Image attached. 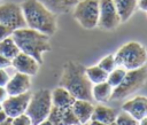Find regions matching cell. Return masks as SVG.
Segmentation results:
<instances>
[{
  "instance_id": "obj_1",
  "label": "cell",
  "mask_w": 147,
  "mask_h": 125,
  "mask_svg": "<svg viewBox=\"0 0 147 125\" xmlns=\"http://www.w3.org/2000/svg\"><path fill=\"white\" fill-rule=\"evenodd\" d=\"M86 68L76 62H67L60 78V86L67 88L75 99L92 101V83L86 76Z\"/></svg>"
},
{
  "instance_id": "obj_2",
  "label": "cell",
  "mask_w": 147,
  "mask_h": 125,
  "mask_svg": "<svg viewBox=\"0 0 147 125\" xmlns=\"http://www.w3.org/2000/svg\"><path fill=\"white\" fill-rule=\"evenodd\" d=\"M26 26L44 34L53 36L56 32V17L39 0H25L21 5Z\"/></svg>"
},
{
  "instance_id": "obj_3",
  "label": "cell",
  "mask_w": 147,
  "mask_h": 125,
  "mask_svg": "<svg viewBox=\"0 0 147 125\" xmlns=\"http://www.w3.org/2000/svg\"><path fill=\"white\" fill-rule=\"evenodd\" d=\"M11 38L17 45L20 52L32 56L39 64H42L44 62L42 53L51 50L49 36L30 28H21L14 30Z\"/></svg>"
},
{
  "instance_id": "obj_4",
  "label": "cell",
  "mask_w": 147,
  "mask_h": 125,
  "mask_svg": "<svg viewBox=\"0 0 147 125\" xmlns=\"http://www.w3.org/2000/svg\"><path fill=\"white\" fill-rule=\"evenodd\" d=\"M115 60L117 67H122L126 70L138 69L144 67L147 62V50L141 44L129 41L119 47L115 54Z\"/></svg>"
},
{
  "instance_id": "obj_5",
  "label": "cell",
  "mask_w": 147,
  "mask_h": 125,
  "mask_svg": "<svg viewBox=\"0 0 147 125\" xmlns=\"http://www.w3.org/2000/svg\"><path fill=\"white\" fill-rule=\"evenodd\" d=\"M146 80H147V68L145 65L138 69L126 70V73L122 83L113 88L110 100H121L133 94L145 85Z\"/></svg>"
},
{
  "instance_id": "obj_6",
  "label": "cell",
  "mask_w": 147,
  "mask_h": 125,
  "mask_svg": "<svg viewBox=\"0 0 147 125\" xmlns=\"http://www.w3.org/2000/svg\"><path fill=\"white\" fill-rule=\"evenodd\" d=\"M52 94L51 91L46 88L38 89L31 94L28 108L25 114L30 117L33 125H38L40 122L48 117V114L52 109Z\"/></svg>"
},
{
  "instance_id": "obj_7",
  "label": "cell",
  "mask_w": 147,
  "mask_h": 125,
  "mask_svg": "<svg viewBox=\"0 0 147 125\" xmlns=\"http://www.w3.org/2000/svg\"><path fill=\"white\" fill-rule=\"evenodd\" d=\"M74 17L84 29H94L99 21V0H82L75 6Z\"/></svg>"
},
{
  "instance_id": "obj_8",
  "label": "cell",
  "mask_w": 147,
  "mask_h": 125,
  "mask_svg": "<svg viewBox=\"0 0 147 125\" xmlns=\"http://www.w3.org/2000/svg\"><path fill=\"white\" fill-rule=\"evenodd\" d=\"M0 24L10 28L13 31L25 28L26 23L21 6L13 2L0 5Z\"/></svg>"
},
{
  "instance_id": "obj_9",
  "label": "cell",
  "mask_w": 147,
  "mask_h": 125,
  "mask_svg": "<svg viewBox=\"0 0 147 125\" xmlns=\"http://www.w3.org/2000/svg\"><path fill=\"white\" fill-rule=\"evenodd\" d=\"M121 23L119 15L114 0H99V21L98 26L105 30H113Z\"/></svg>"
},
{
  "instance_id": "obj_10",
  "label": "cell",
  "mask_w": 147,
  "mask_h": 125,
  "mask_svg": "<svg viewBox=\"0 0 147 125\" xmlns=\"http://www.w3.org/2000/svg\"><path fill=\"white\" fill-rule=\"evenodd\" d=\"M31 97L30 92H25L17 95H8L7 99L1 103L2 109L6 111L8 117H17L22 114H25L29 101Z\"/></svg>"
},
{
  "instance_id": "obj_11",
  "label": "cell",
  "mask_w": 147,
  "mask_h": 125,
  "mask_svg": "<svg viewBox=\"0 0 147 125\" xmlns=\"http://www.w3.org/2000/svg\"><path fill=\"white\" fill-rule=\"evenodd\" d=\"M39 65L40 64L37 62V60L23 52H20L11 60V67H14L17 72H22L29 76H34L39 70Z\"/></svg>"
},
{
  "instance_id": "obj_12",
  "label": "cell",
  "mask_w": 147,
  "mask_h": 125,
  "mask_svg": "<svg viewBox=\"0 0 147 125\" xmlns=\"http://www.w3.org/2000/svg\"><path fill=\"white\" fill-rule=\"evenodd\" d=\"M5 87L7 89L8 95H17L29 92L31 87V76L22 72H16L13 77L9 78Z\"/></svg>"
},
{
  "instance_id": "obj_13",
  "label": "cell",
  "mask_w": 147,
  "mask_h": 125,
  "mask_svg": "<svg viewBox=\"0 0 147 125\" xmlns=\"http://www.w3.org/2000/svg\"><path fill=\"white\" fill-rule=\"evenodd\" d=\"M123 110L129 112L136 119L140 120L147 116V97L146 96H136L131 100H127L123 104Z\"/></svg>"
},
{
  "instance_id": "obj_14",
  "label": "cell",
  "mask_w": 147,
  "mask_h": 125,
  "mask_svg": "<svg viewBox=\"0 0 147 125\" xmlns=\"http://www.w3.org/2000/svg\"><path fill=\"white\" fill-rule=\"evenodd\" d=\"M71 108H72V110H74L75 115L77 116L80 124H85L88 120H91L93 109H94V106H93L92 101L76 99V101L74 102Z\"/></svg>"
},
{
  "instance_id": "obj_15",
  "label": "cell",
  "mask_w": 147,
  "mask_h": 125,
  "mask_svg": "<svg viewBox=\"0 0 147 125\" xmlns=\"http://www.w3.org/2000/svg\"><path fill=\"white\" fill-rule=\"evenodd\" d=\"M52 104L54 107L59 108H69L74 104L76 99L72 96V94L64 87L59 86L54 88L52 92Z\"/></svg>"
},
{
  "instance_id": "obj_16",
  "label": "cell",
  "mask_w": 147,
  "mask_h": 125,
  "mask_svg": "<svg viewBox=\"0 0 147 125\" xmlns=\"http://www.w3.org/2000/svg\"><path fill=\"white\" fill-rule=\"evenodd\" d=\"M53 14H65L75 8L78 0H39Z\"/></svg>"
},
{
  "instance_id": "obj_17",
  "label": "cell",
  "mask_w": 147,
  "mask_h": 125,
  "mask_svg": "<svg viewBox=\"0 0 147 125\" xmlns=\"http://www.w3.org/2000/svg\"><path fill=\"white\" fill-rule=\"evenodd\" d=\"M114 3L119 15L121 22L127 21L138 7V0H114Z\"/></svg>"
},
{
  "instance_id": "obj_18",
  "label": "cell",
  "mask_w": 147,
  "mask_h": 125,
  "mask_svg": "<svg viewBox=\"0 0 147 125\" xmlns=\"http://www.w3.org/2000/svg\"><path fill=\"white\" fill-rule=\"evenodd\" d=\"M113 93V87L106 80L102 83L94 84L92 86V96L94 100L99 102H107L110 100Z\"/></svg>"
},
{
  "instance_id": "obj_19",
  "label": "cell",
  "mask_w": 147,
  "mask_h": 125,
  "mask_svg": "<svg viewBox=\"0 0 147 125\" xmlns=\"http://www.w3.org/2000/svg\"><path fill=\"white\" fill-rule=\"evenodd\" d=\"M116 116L117 115L113 108H109L106 106H96L93 109V114H92L91 119L99 120V122H102V123L108 125L109 123L115 122Z\"/></svg>"
},
{
  "instance_id": "obj_20",
  "label": "cell",
  "mask_w": 147,
  "mask_h": 125,
  "mask_svg": "<svg viewBox=\"0 0 147 125\" xmlns=\"http://www.w3.org/2000/svg\"><path fill=\"white\" fill-rule=\"evenodd\" d=\"M18 53H20V49L17 45L15 44L14 39L11 38V36L0 41V54L1 55L6 56L9 60H13Z\"/></svg>"
},
{
  "instance_id": "obj_21",
  "label": "cell",
  "mask_w": 147,
  "mask_h": 125,
  "mask_svg": "<svg viewBox=\"0 0 147 125\" xmlns=\"http://www.w3.org/2000/svg\"><path fill=\"white\" fill-rule=\"evenodd\" d=\"M85 72H86V76H87V78L90 79V81L92 84H98V83L106 81L107 77H108V72H106L99 65L88 67V68H86Z\"/></svg>"
},
{
  "instance_id": "obj_22",
  "label": "cell",
  "mask_w": 147,
  "mask_h": 125,
  "mask_svg": "<svg viewBox=\"0 0 147 125\" xmlns=\"http://www.w3.org/2000/svg\"><path fill=\"white\" fill-rule=\"evenodd\" d=\"M125 73H126V69H124V68H122V67H116L114 70H111L110 72H108L107 81H108V83L111 85V87L114 88V87L118 86V85L122 83V80H123Z\"/></svg>"
},
{
  "instance_id": "obj_23",
  "label": "cell",
  "mask_w": 147,
  "mask_h": 125,
  "mask_svg": "<svg viewBox=\"0 0 147 125\" xmlns=\"http://www.w3.org/2000/svg\"><path fill=\"white\" fill-rule=\"evenodd\" d=\"M63 108H59V107H52L47 119L53 124V125H63Z\"/></svg>"
},
{
  "instance_id": "obj_24",
  "label": "cell",
  "mask_w": 147,
  "mask_h": 125,
  "mask_svg": "<svg viewBox=\"0 0 147 125\" xmlns=\"http://www.w3.org/2000/svg\"><path fill=\"white\" fill-rule=\"evenodd\" d=\"M115 122L118 125H139V120L136 119L133 116H131L129 112H126L124 110L116 116Z\"/></svg>"
},
{
  "instance_id": "obj_25",
  "label": "cell",
  "mask_w": 147,
  "mask_h": 125,
  "mask_svg": "<svg viewBox=\"0 0 147 125\" xmlns=\"http://www.w3.org/2000/svg\"><path fill=\"white\" fill-rule=\"evenodd\" d=\"M98 65L101 69H103L106 72H110L111 70H114L117 67V63H116V60H115V55L109 54V55L102 57Z\"/></svg>"
},
{
  "instance_id": "obj_26",
  "label": "cell",
  "mask_w": 147,
  "mask_h": 125,
  "mask_svg": "<svg viewBox=\"0 0 147 125\" xmlns=\"http://www.w3.org/2000/svg\"><path fill=\"white\" fill-rule=\"evenodd\" d=\"M63 125H80L77 116L75 115L71 107L63 108Z\"/></svg>"
},
{
  "instance_id": "obj_27",
  "label": "cell",
  "mask_w": 147,
  "mask_h": 125,
  "mask_svg": "<svg viewBox=\"0 0 147 125\" xmlns=\"http://www.w3.org/2000/svg\"><path fill=\"white\" fill-rule=\"evenodd\" d=\"M13 125H33V124L26 114H22L13 118Z\"/></svg>"
},
{
  "instance_id": "obj_28",
  "label": "cell",
  "mask_w": 147,
  "mask_h": 125,
  "mask_svg": "<svg viewBox=\"0 0 147 125\" xmlns=\"http://www.w3.org/2000/svg\"><path fill=\"white\" fill-rule=\"evenodd\" d=\"M11 33H13V30L10 28H8L3 24H0V41L3 40L7 37H10Z\"/></svg>"
},
{
  "instance_id": "obj_29",
  "label": "cell",
  "mask_w": 147,
  "mask_h": 125,
  "mask_svg": "<svg viewBox=\"0 0 147 125\" xmlns=\"http://www.w3.org/2000/svg\"><path fill=\"white\" fill-rule=\"evenodd\" d=\"M9 75L5 69H0V86H6L9 80Z\"/></svg>"
},
{
  "instance_id": "obj_30",
  "label": "cell",
  "mask_w": 147,
  "mask_h": 125,
  "mask_svg": "<svg viewBox=\"0 0 147 125\" xmlns=\"http://www.w3.org/2000/svg\"><path fill=\"white\" fill-rule=\"evenodd\" d=\"M10 65H11V60H9L6 56L0 54V69H6Z\"/></svg>"
},
{
  "instance_id": "obj_31",
  "label": "cell",
  "mask_w": 147,
  "mask_h": 125,
  "mask_svg": "<svg viewBox=\"0 0 147 125\" xmlns=\"http://www.w3.org/2000/svg\"><path fill=\"white\" fill-rule=\"evenodd\" d=\"M8 96V93H7V89L5 86H0V103H2Z\"/></svg>"
},
{
  "instance_id": "obj_32",
  "label": "cell",
  "mask_w": 147,
  "mask_h": 125,
  "mask_svg": "<svg viewBox=\"0 0 147 125\" xmlns=\"http://www.w3.org/2000/svg\"><path fill=\"white\" fill-rule=\"evenodd\" d=\"M141 10L147 11V0H138V5H137Z\"/></svg>"
},
{
  "instance_id": "obj_33",
  "label": "cell",
  "mask_w": 147,
  "mask_h": 125,
  "mask_svg": "<svg viewBox=\"0 0 147 125\" xmlns=\"http://www.w3.org/2000/svg\"><path fill=\"white\" fill-rule=\"evenodd\" d=\"M7 118H8V115L6 114V111L3 109H0V123H2Z\"/></svg>"
},
{
  "instance_id": "obj_34",
  "label": "cell",
  "mask_w": 147,
  "mask_h": 125,
  "mask_svg": "<svg viewBox=\"0 0 147 125\" xmlns=\"http://www.w3.org/2000/svg\"><path fill=\"white\" fill-rule=\"evenodd\" d=\"M0 125H13V118L11 117H8L2 123H0Z\"/></svg>"
},
{
  "instance_id": "obj_35",
  "label": "cell",
  "mask_w": 147,
  "mask_h": 125,
  "mask_svg": "<svg viewBox=\"0 0 147 125\" xmlns=\"http://www.w3.org/2000/svg\"><path fill=\"white\" fill-rule=\"evenodd\" d=\"M88 125H107V124H105V123H102V122H99V120H93V119H91V123H90Z\"/></svg>"
},
{
  "instance_id": "obj_36",
  "label": "cell",
  "mask_w": 147,
  "mask_h": 125,
  "mask_svg": "<svg viewBox=\"0 0 147 125\" xmlns=\"http://www.w3.org/2000/svg\"><path fill=\"white\" fill-rule=\"evenodd\" d=\"M38 125H53V124H52V123H51V122H49V120L46 118V119H44L42 122H40Z\"/></svg>"
},
{
  "instance_id": "obj_37",
  "label": "cell",
  "mask_w": 147,
  "mask_h": 125,
  "mask_svg": "<svg viewBox=\"0 0 147 125\" xmlns=\"http://www.w3.org/2000/svg\"><path fill=\"white\" fill-rule=\"evenodd\" d=\"M139 125H147V116L139 120Z\"/></svg>"
},
{
  "instance_id": "obj_38",
  "label": "cell",
  "mask_w": 147,
  "mask_h": 125,
  "mask_svg": "<svg viewBox=\"0 0 147 125\" xmlns=\"http://www.w3.org/2000/svg\"><path fill=\"white\" fill-rule=\"evenodd\" d=\"M108 125H118V124H117L116 122H111V123H109Z\"/></svg>"
},
{
  "instance_id": "obj_39",
  "label": "cell",
  "mask_w": 147,
  "mask_h": 125,
  "mask_svg": "<svg viewBox=\"0 0 147 125\" xmlns=\"http://www.w3.org/2000/svg\"><path fill=\"white\" fill-rule=\"evenodd\" d=\"M0 109H2V104L1 103H0Z\"/></svg>"
},
{
  "instance_id": "obj_40",
  "label": "cell",
  "mask_w": 147,
  "mask_h": 125,
  "mask_svg": "<svg viewBox=\"0 0 147 125\" xmlns=\"http://www.w3.org/2000/svg\"><path fill=\"white\" fill-rule=\"evenodd\" d=\"M80 125H88V124H87V123H85V124H80Z\"/></svg>"
},
{
  "instance_id": "obj_41",
  "label": "cell",
  "mask_w": 147,
  "mask_h": 125,
  "mask_svg": "<svg viewBox=\"0 0 147 125\" xmlns=\"http://www.w3.org/2000/svg\"><path fill=\"white\" fill-rule=\"evenodd\" d=\"M0 1H1V0H0Z\"/></svg>"
}]
</instances>
